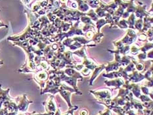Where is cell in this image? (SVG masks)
I'll use <instances>...</instances> for the list:
<instances>
[{"mask_svg": "<svg viewBox=\"0 0 153 115\" xmlns=\"http://www.w3.org/2000/svg\"><path fill=\"white\" fill-rule=\"evenodd\" d=\"M99 101V103L106 105H109L111 101V93L109 89H104L102 90L89 91Z\"/></svg>", "mask_w": 153, "mask_h": 115, "instance_id": "6da1fadb", "label": "cell"}, {"mask_svg": "<svg viewBox=\"0 0 153 115\" xmlns=\"http://www.w3.org/2000/svg\"><path fill=\"white\" fill-rule=\"evenodd\" d=\"M34 79L38 84L39 86H40L41 91H42L44 89L46 82L49 79V74L48 70H42L37 71V72L34 76Z\"/></svg>", "mask_w": 153, "mask_h": 115, "instance_id": "7a4b0ae2", "label": "cell"}, {"mask_svg": "<svg viewBox=\"0 0 153 115\" xmlns=\"http://www.w3.org/2000/svg\"><path fill=\"white\" fill-rule=\"evenodd\" d=\"M16 101L17 102V104L16 105H17L18 109L21 111H27L29 105L33 103V101H29L28 99L26 94L16 97Z\"/></svg>", "mask_w": 153, "mask_h": 115, "instance_id": "3957f363", "label": "cell"}, {"mask_svg": "<svg viewBox=\"0 0 153 115\" xmlns=\"http://www.w3.org/2000/svg\"><path fill=\"white\" fill-rule=\"evenodd\" d=\"M43 104L45 105L44 106L45 107V110L47 111V113L49 114V115L55 114V112L57 109H56L55 101H54V96H53V95H50L47 99V101H45Z\"/></svg>", "mask_w": 153, "mask_h": 115, "instance_id": "277c9868", "label": "cell"}, {"mask_svg": "<svg viewBox=\"0 0 153 115\" xmlns=\"http://www.w3.org/2000/svg\"><path fill=\"white\" fill-rule=\"evenodd\" d=\"M136 38H137V34L133 29L129 28L127 34H126L124 38H122L120 41L123 44L125 45H130L134 42Z\"/></svg>", "mask_w": 153, "mask_h": 115, "instance_id": "5b68a950", "label": "cell"}, {"mask_svg": "<svg viewBox=\"0 0 153 115\" xmlns=\"http://www.w3.org/2000/svg\"><path fill=\"white\" fill-rule=\"evenodd\" d=\"M146 5L141 1H138V5L136 6V9L134 12L135 16L137 18L143 19L145 16H149L150 13L146 11Z\"/></svg>", "mask_w": 153, "mask_h": 115, "instance_id": "8992f818", "label": "cell"}, {"mask_svg": "<svg viewBox=\"0 0 153 115\" xmlns=\"http://www.w3.org/2000/svg\"><path fill=\"white\" fill-rule=\"evenodd\" d=\"M133 73L128 74V81L131 83H136V82H139L143 80L145 78V76L143 74L139 72L137 70H134L132 71Z\"/></svg>", "mask_w": 153, "mask_h": 115, "instance_id": "52a82bcc", "label": "cell"}, {"mask_svg": "<svg viewBox=\"0 0 153 115\" xmlns=\"http://www.w3.org/2000/svg\"><path fill=\"white\" fill-rule=\"evenodd\" d=\"M105 83L106 84V85H108V86H114V90H116L117 88L119 89L121 86H122V85L124 84L125 82L122 80L121 78H115L114 80H106L105 82Z\"/></svg>", "mask_w": 153, "mask_h": 115, "instance_id": "ba28073f", "label": "cell"}, {"mask_svg": "<svg viewBox=\"0 0 153 115\" xmlns=\"http://www.w3.org/2000/svg\"><path fill=\"white\" fill-rule=\"evenodd\" d=\"M64 72L69 77L79 79V80H80L81 81L83 80V77L82 76V75L76 70H74V69H73L72 68H66Z\"/></svg>", "mask_w": 153, "mask_h": 115, "instance_id": "9c48e42d", "label": "cell"}, {"mask_svg": "<svg viewBox=\"0 0 153 115\" xmlns=\"http://www.w3.org/2000/svg\"><path fill=\"white\" fill-rule=\"evenodd\" d=\"M134 0H130L128 2V5L126 8V11H125L123 15L122 16V17L123 18V19H126V18H128V16H129V13H134L135 9H136V6L134 5Z\"/></svg>", "mask_w": 153, "mask_h": 115, "instance_id": "30bf717a", "label": "cell"}, {"mask_svg": "<svg viewBox=\"0 0 153 115\" xmlns=\"http://www.w3.org/2000/svg\"><path fill=\"white\" fill-rule=\"evenodd\" d=\"M105 67H106V64H102L100 66H99V67H97L94 69V73H93L92 76L90 78V80H89V85H93V82H94V81L95 80V79L98 76L99 74H100L103 70H104L105 68Z\"/></svg>", "mask_w": 153, "mask_h": 115, "instance_id": "8fae6325", "label": "cell"}, {"mask_svg": "<svg viewBox=\"0 0 153 115\" xmlns=\"http://www.w3.org/2000/svg\"><path fill=\"white\" fill-rule=\"evenodd\" d=\"M122 67L121 65L118 62L116 61L115 60L113 62H108L107 65L105 67V70L107 72H111V71H116L119 69V68Z\"/></svg>", "mask_w": 153, "mask_h": 115, "instance_id": "7c38bea8", "label": "cell"}, {"mask_svg": "<svg viewBox=\"0 0 153 115\" xmlns=\"http://www.w3.org/2000/svg\"><path fill=\"white\" fill-rule=\"evenodd\" d=\"M152 17L150 18L149 16H145L144 17L143 25V28L140 32L143 33L147 32L149 28H152Z\"/></svg>", "mask_w": 153, "mask_h": 115, "instance_id": "4fadbf2b", "label": "cell"}, {"mask_svg": "<svg viewBox=\"0 0 153 115\" xmlns=\"http://www.w3.org/2000/svg\"><path fill=\"white\" fill-rule=\"evenodd\" d=\"M76 1L78 3V10L79 11L85 13L89 11V5L87 4L85 0H76Z\"/></svg>", "mask_w": 153, "mask_h": 115, "instance_id": "5bb4252c", "label": "cell"}, {"mask_svg": "<svg viewBox=\"0 0 153 115\" xmlns=\"http://www.w3.org/2000/svg\"><path fill=\"white\" fill-rule=\"evenodd\" d=\"M135 15L134 14V13H132L131 15L129 16L128 21H126L128 27L130 29H133V30L135 29V27H134V24L135 21Z\"/></svg>", "mask_w": 153, "mask_h": 115, "instance_id": "9a60e30c", "label": "cell"}, {"mask_svg": "<svg viewBox=\"0 0 153 115\" xmlns=\"http://www.w3.org/2000/svg\"><path fill=\"white\" fill-rule=\"evenodd\" d=\"M86 16H88L92 20V21H97L99 19L98 15L96 14L95 11H94L93 9L89 10V12L86 13Z\"/></svg>", "mask_w": 153, "mask_h": 115, "instance_id": "2e32d148", "label": "cell"}, {"mask_svg": "<svg viewBox=\"0 0 153 115\" xmlns=\"http://www.w3.org/2000/svg\"><path fill=\"white\" fill-rule=\"evenodd\" d=\"M86 3L88 5L91 7L93 9H97L99 5V0H85Z\"/></svg>", "mask_w": 153, "mask_h": 115, "instance_id": "e0dca14e", "label": "cell"}, {"mask_svg": "<svg viewBox=\"0 0 153 115\" xmlns=\"http://www.w3.org/2000/svg\"><path fill=\"white\" fill-rule=\"evenodd\" d=\"M96 27L97 28V32H100V29L102 27V26H104L105 24H107V22H106V20L105 19H98L97 21H96Z\"/></svg>", "mask_w": 153, "mask_h": 115, "instance_id": "ac0fdd59", "label": "cell"}, {"mask_svg": "<svg viewBox=\"0 0 153 115\" xmlns=\"http://www.w3.org/2000/svg\"><path fill=\"white\" fill-rule=\"evenodd\" d=\"M143 19H139L137 21H135V24L134 26H135V28H136L139 32L141 31V30L143 28Z\"/></svg>", "mask_w": 153, "mask_h": 115, "instance_id": "d6986e66", "label": "cell"}, {"mask_svg": "<svg viewBox=\"0 0 153 115\" xmlns=\"http://www.w3.org/2000/svg\"><path fill=\"white\" fill-rule=\"evenodd\" d=\"M103 37V34L101 32H97V34H95L94 37L93 38V39H91L92 41H94L95 43H100L101 38H102Z\"/></svg>", "mask_w": 153, "mask_h": 115, "instance_id": "ffe728a7", "label": "cell"}, {"mask_svg": "<svg viewBox=\"0 0 153 115\" xmlns=\"http://www.w3.org/2000/svg\"><path fill=\"white\" fill-rule=\"evenodd\" d=\"M116 26L120 28H124V29L128 28V26L127 24V22H126V19H122L120 21H119L117 23V24H116Z\"/></svg>", "mask_w": 153, "mask_h": 115, "instance_id": "44dd1931", "label": "cell"}, {"mask_svg": "<svg viewBox=\"0 0 153 115\" xmlns=\"http://www.w3.org/2000/svg\"><path fill=\"white\" fill-rule=\"evenodd\" d=\"M78 106H73V107L69 108L68 111H67V113H66V114H61V115H73V113H74V111L77 110L78 109Z\"/></svg>", "mask_w": 153, "mask_h": 115, "instance_id": "7402d4cb", "label": "cell"}, {"mask_svg": "<svg viewBox=\"0 0 153 115\" xmlns=\"http://www.w3.org/2000/svg\"><path fill=\"white\" fill-rule=\"evenodd\" d=\"M141 90H142L143 92V93L145 95H148L149 94V90L148 87L146 86V85H141Z\"/></svg>", "mask_w": 153, "mask_h": 115, "instance_id": "603a6c76", "label": "cell"}, {"mask_svg": "<svg viewBox=\"0 0 153 115\" xmlns=\"http://www.w3.org/2000/svg\"><path fill=\"white\" fill-rule=\"evenodd\" d=\"M137 57L139 59V60H143V59H145L147 58V54H146V53H141L137 55Z\"/></svg>", "mask_w": 153, "mask_h": 115, "instance_id": "cb8c5ba5", "label": "cell"}, {"mask_svg": "<svg viewBox=\"0 0 153 115\" xmlns=\"http://www.w3.org/2000/svg\"><path fill=\"white\" fill-rule=\"evenodd\" d=\"M147 36L146 34H141L139 35V39L140 41L142 42H146L147 41Z\"/></svg>", "mask_w": 153, "mask_h": 115, "instance_id": "d4e9b609", "label": "cell"}, {"mask_svg": "<svg viewBox=\"0 0 153 115\" xmlns=\"http://www.w3.org/2000/svg\"><path fill=\"white\" fill-rule=\"evenodd\" d=\"M98 115H111V110L107 108V110H106L105 113H102L101 111H99Z\"/></svg>", "mask_w": 153, "mask_h": 115, "instance_id": "484cf974", "label": "cell"}, {"mask_svg": "<svg viewBox=\"0 0 153 115\" xmlns=\"http://www.w3.org/2000/svg\"><path fill=\"white\" fill-rule=\"evenodd\" d=\"M79 115H88L89 114L88 111L86 109V108H82V109L79 111Z\"/></svg>", "mask_w": 153, "mask_h": 115, "instance_id": "4316f807", "label": "cell"}, {"mask_svg": "<svg viewBox=\"0 0 153 115\" xmlns=\"http://www.w3.org/2000/svg\"><path fill=\"white\" fill-rule=\"evenodd\" d=\"M26 115H49V114L48 113H43V114L37 113L36 111H34V112H33V113H26Z\"/></svg>", "mask_w": 153, "mask_h": 115, "instance_id": "83f0119b", "label": "cell"}, {"mask_svg": "<svg viewBox=\"0 0 153 115\" xmlns=\"http://www.w3.org/2000/svg\"><path fill=\"white\" fill-rule=\"evenodd\" d=\"M153 53H152V51H151V52H150V53H148V57H149V58H151V59H152V57H153Z\"/></svg>", "mask_w": 153, "mask_h": 115, "instance_id": "f1b7e54d", "label": "cell"}, {"mask_svg": "<svg viewBox=\"0 0 153 115\" xmlns=\"http://www.w3.org/2000/svg\"><path fill=\"white\" fill-rule=\"evenodd\" d=\"M74 1H76V0H74Z\"/></svg>", "mask_w": 153, "mask_h": 115, "instance_id": "f546056e", "label": "cell"}, {"mask_svg": "<svg viewBox=\"0 0 153 115\" xmlns=\"http://www.w3.org/2000/svg\"><path fill=\"white\" fill-rule=\"evenodd\" d=\"M21 115H24V114H21Z\"/></svg>", "mask_w": 153, "mask_h": 115, "instance_id": "4dcf8cb0", "label": "cell"}, {"mask_svg": "<svg viewBox=\"0 0 153 115\" xmlns=\"http://www.w3.org/2000/svg\"><path fill=\"white\" fill-rule=\"evenodd\" d=\"M0 11H1V9H0Z\"/></svg>", "mask_w": 153, "mask_h": 115, "instance_id": "1f68e13d", "label": "cell"}]
</instances>
